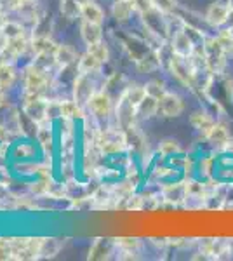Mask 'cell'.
Masks as SVG:
<instances>
[{
    "label": "cell",
    "instance_id": "obj_1",
    "mask_svg": "<svg viewBox=\"0 0 233 261\" xmlns=\"http://www.w3.org/2000/svg\"><path fill=\"white\" fill-rule=\"evenodd\" d=\"M202 54L205 60V68L211 73H223L226 66V53L218 37H205L204 44H202Z\"/></svg>",
    "mask_w": 233,
    "mask_h": 261
},
{
    "label": "cell",
    "instance_id": "obj_2",
    "mask_svg": "<svg viewBox=\"0 0 233 261\" xmlns=\"http://www.w3.org/2000/svg\"><path fill=\"white\" fill-rule=\"evenodd\" d=\"M98 143L99 150H101L103 155H115V153H120L127 148V136H125L124 129H105L98 132Z\"/></svg>",
    "mask_w": 233,
    "mask_h": 261
},
{
    "label": "cell",
    "instance_id": "obj_3",
    "mask_svg": "<svg viewBox=\"0 0 233 261\" xmlns=\"http://www.w3.org/2000/svg\"><path fill=\"white\" fill-rule=\"evenodd\" d=\"M49 85L51 82L47 70L40 68L37 63H32L25 68V92L44 96V92L49 89Z\"/></svg>",
    "mask_w": 233,
    "mask_h": 261
},
{
    "label": "cell",
    "instance_id": "obj_4",
    "mask_svg": "<svg viewBox=\"0 0 233 261\" xmlns=\"http://www.w3.org/2000/svg\"><path fill=\"white\" fill-rule=\"evenodd\" d=\"M169 68H171V73L184 85H193V80L197 77L195 73L193 66H191V61L190 58H184V56H179V54H171L169 58Z\"/></svg>",
    "mask_w": 233,
    "mask_h": 261
},
{
    "label": "cell",
    "instance_id": "obj_5",
    "mask_svg": "<svg viewBox=\"0 0 233 261\" xmlns=\"http://www.w3.org/2000/svg\"><path fill=\"white\" fill-rule=\"evenodd\" d=\"M46 106H47V99H44V96L40 94H28L25 92V103H23V113H25L28 119H32L33 122L46 124L47 120V113H46Z\"/></svg>",
    "mask_w": 233,
    "mask_h": 261
},
{
    "label": "cell",
    "instance_id": "obj_6",
    "mask_svg": "<svg viewBox=\"0 0 233 261\" xmlns=\"http://www.w3.org/2000/svg\"><path fill=\"white\" fill-rule=\"evenodd\" d=\"M87 108L91 110V113L96 119H108L113 113V99L112 94L105 89H99L94 94L89 98Z\"/></svg>",
    "mask_w": 233,
    "mask_h": 261
},
{
    "label": "cell",
    "instance_id": "obj_7",
    "mask_svg": "<svg viewBox=\"0 0 233 261\" xmlns=\"http://www.w3.org/2000/svg\"><path fill=\"white\" fill-rule=\"evenodd\" d=\"M184 112V101L179 94L167 91L162 98H159V115L166 119H176Z\"/></svg>",
    "mask_w": 233,
    "mask_h": 261
},
{
    "label": "cell",
    "instance_id": "obj_8",
    "mask_svg": "<svg viewBox=\"0 0 233 261\" xmlns=\"http://www.w3.org/2000/svg\"><path fill=\"white\" fill-rule=\"evenodd\" d=\"M96 92L94 89V82L91 80V75L85 73H77L73 80V89H71V94H73V99L78 103V105H87L89 98Z\"/></svg>",
    "mask_w": 233,
    "mask_h": 261
},
{
    "label": "cell",
    "instance_id": "obj_9",
    "mask_svg": "<svg viewBox=\"0 0 233 261\" xmlns=\"http://www.w3.org/2000/svg\"><path fill=\"white\" fill-rule=\"evenodd\" d=\"M232 14H233L232 5L221 4V2H214V4L209 5L207 12H205V21L211 26H214V28H218V26H223L225 23H228Z\"/></svg>",
    "mask_w": 233,
    "mask_h": 261
},
{
    "label": "cell",
    "instance_id": "obj_10",
    "mask_svg": "<svg viewBox=\"0 0 233 261\" xmlns=\"http://www.w3.org/2000/svg\"><path fill=\"white\" fill-rule=\"evenodd\" d=\"M28 47H30V40L26 35L16 37V39H9V40H5V46H4V49H2V58H4V61L14 63Z\"/></svg>",
    "mask_w": 233,
    "mask_h": 261
},
{
    "label": "cell",
    "instance_id": "obj_11",
    "mask_svg": "<svg viewBox=\"0 0 233 261\" xmlns=\"http://www.w3.org/2000/svg\"><path fill=\"white\" fill-rule=\"evenodd\" d=\"M190 124H191V127H193L195 130H198V132H200L202 138H205V136L211 132L212 127H214L216 120H214V117H212L209 112L198 108V110H195V112H191Z\"/></svg>",
    "mask_w": 233,
    "mask_h": 261
},
{
    "label": "cell",
    "instance_id": "obj_12",
    "mask_svg": "<svg viewBox=\"0 0 233 261\" xmlns=\"http://www.w3.org/2000/svg\"><path fill=\"white\" fill-rule=\"evenodd\" d=\"M173 53L179 54V56L190 58L191 54L195 53V46L193 40H191L190 33L186 30H177L176 33L173 35Z\"/></svg>",
    "mask_w": 233,
    "mask_h": 261
},
{
    "label": "cell",
    "instance_id": "obj_13",
    "mask_svg": "<svg viewBox=\"0 0 233 261\" xmlns=\"http://www.w3.org/2000/svg\"><path fill=\"white\" fill-rule=\"evenodd\" d=\"M30 49H32L33 56H54L58 49V44L54 42L51 37L47 35H39L35 39L30 40Z\"/></svg>",
    "mask_w": 233,
    "mask_h": 261
},
{
    "label": "cell",
    "instance_id": "obj_14",
    "mask_svg": "<svg viewBox=\"0 0 233 261\" xmlns=\"http://www.w3.org/2000/svg\"><path fill=\"white\" fill-rule=\"evenodd\" d=\"M162 197H164V200L171 202V204H174V205L183 204V202L188 200L186 185H184V183L166 185V187L162 188Z\"/></svg>",
    "mask_w": 233,
    "mask_h": 261
},
{
    "label": "cell",
    "instance_id": "obj_15",
    "mask_svg": "<svg viewBox=\"0 0 233 261\" xmlns=\"http://www.w3.org/2000/svg\"><path fill=\"white\" fill-rule=\"evenodd\" d=\"M54 61H56V65L61 68V70H64V68L71 66V65H77L78 56L71 46H68V44H61V46H58L56 53H54Z\"/></svg>",
    "mask_w": 233,
    "mask_h": 261
},
{
    "label": "cell",
    "instance_id": "obj_16",
    "mask_svg": "<svg viewBox=\"0 0 233 261\" xmlns=\"http://www.w3.org/2000/svg\"><path fill=\"white\" fill-rule=\"evenodd\" d=\"M80 37L87 46H92V44H98L103 40V28L98 23H91L82 19L80 23Z\"/></svg>",
    "mask_w": 233,
    "mask_h": 261
},
{
    "label": "cell",
    "instance_id": "obj_17",
    "mask_svg": "<svg viewBox=\"0 0 233 261\" xmlns=\"http://www.w3.org/2000/svg\"><path fill=\"white\" fill-rule=\"evenodd\" d=\"M103 66V63L94 56L92 53L85 51L84 54L78 56V61H77V71L78 73H85V75H92L96 71H99Z\"/></svg>",
    "mask_w": 233,
    "mask_h": 261
},
{
    "label": "cell",
    "instance_id": "obj_18",
    "mask_svg": "<svg viewBox=\"0 0 233 261\" xmlns=\"http://www.w3.org/2000/svg\"><path fill=\"white\" fill-rule=\"evenodd\" d=\"M205 139H207L212 146H216V148L225 150L226 143L230 141V132H228V129H226V126L216 122L214 127L211 129V132L205 136Z\"/></svg>",
    "mask_w": 233,
    "mask_h": 261
},
{
    "label": "cell",
    "instance_id": "obj_19",
    "mask_svg": "<svg viewBox=\"0 0 233 261\" xmlns=\"http://www.w3.org/2000/svg\"><path fill=\"white\" fill-rule=\"evenodd\" d=\"M132 12H134V5L131 0H115L112 5V16L118 23H125L131 19Z\"/></svg>",
    "mask_w": 233,
    "mask_h": 261
},
{
    "label": "cell",
    "instance_id": "obj_20",
    "mask_svg": "<svg viewBox=\"0 0 233 261\" xmlns=\"http://www.w3.org/2000/svg\"><path fill=\"white\" fill-rule=\"evenodd\" d=\"M85 2H89V0H59V11L64 18L73 21L80 16Z\"/></svg>",
    "mask_w": 233,
    "mask_h": 261
},
{
    "label": "cell",
    "instance_id": "obj_21",
    "mask_svg": "<svg viewBox=\"0 0 233 261\" xmlns=\"http://www.w3.org/2000/svg\"><path fill=\"white\" fill-rule=\"evenodd\" d=\"M80 16H82V19H85V21L98 23V25H103V21H105V11H103L96 2H92V0L85 2L84 7H82Z\"/></svg>",
    "mask_w": 233,
    "mask_h": 261
},
{
    "label": "cell",
    "instance_id": "obj_22",
    "mask_svg": "<svg viewBox=\"0 0 233 261\" xmlns=\"http://www.w3.org/2000/svg\"><path fill=\"white\" fill-rule=\"evenodd\" d=\"M16 82V68L9 61L0 63V91H7Z\"/></svg>",
    "mask_w": 233,
    "mask_h": 261
},
{
    "label": "cell",
    "instance_id": "obj_23",
    "mask_svg": "<svg viewBox=\"0 0 233 261\" xmlns=\"http://www.w3.org/2000/svg\"><path fill=\"white\" fill-rule=\"evenodd\" d=\"M61 112H63V119L70 120H84L85 113L82 105H78L75 99H64L61 101Z\"/></svg>",
    "mask_w": 233,
    "mask_h": 261
},
{
    "label": "cell",
    "instance_id": "obj_24",
    "mask_svg": "<svg viewBox=\"0 0 233 261\" xmlns=\"http://www.w3.org/2000/svg\"><path fill=\"white\" fill-rule=\"evenodd\" d=\"M120 96H124V98L127 99V101L131 103V105L134 106V108H138V106L143 103V99H145L148 94H146L145 85L134 84V85H129V87H125L124 92H122Z\"/></svg>",
    "mask_w": 233,
    "mask_h": 261
},
{
    "label": "cell",
    "instance_id": "obj_25",
    "mask_svg": "<svg viewBox=\"0 0 233 261\" xmlns=\"http://www.w3.org/2000/svg\"><path fill=\"white\" fill-rule=\"evenodd\" d=\"M0 35L4 37L5 40L16 39V37L25 35V28L19 25L18 21H11V19H5L4 25L0 26Z\"/></svg>",
    "mask_w": 233,
    "mask_h": 261
},
{
    "label": "cell",
    "instance_id": "obj_26",
    "mask_svg": "<svg viewBox=\"0 0 233 261\" xmlns=\"http://www.w3.org/2000/svg\"><path fill=\"white\" fill-rule=\"evenodd\" d=\"M46 124H40V126H39L35 138H37V141L40 143V146H42V148H46V150L49 148L51 150V148H53V145H54V134H53V129H51V124H49V126H46Z\"/></svg>",
    "mask_w": 233,
    "mask_h": 261
},
{
    "label": "cell",
    "instance_id": "obj_27",
    "mask_svg": "<svg viewBox=\"0 0 233 261\" xmlns=\"http://www.w3.org/2000/svg\"><path fill=\"white\" fill-rule=\"evenodd\" d=\"M16 11L25 19H35L37 12H39V4H37V0H19Z\"/></svg>",
    "mask_w": 233,
    "mask_h": 261
},
{
    "label": "cell",
    "instance_id": "obj_28",
    "mask_svg": "<svg viewBox=\"0 0 233 261\" xmlns=\"http://www.w3.org/2000/svg\"><path fill=\"white\" fill-rule=\"evenodd\" d=\"M138 113L141 117H145V119L157 115V113H159V99L153 98V96H146L141 105L138 106Z\"/></svg>",
    "mask_w": 233,
    "mask_h": 261
},
{
    "label": "cell",
    "instance_id": "obj_29",
    "mask_svg": "<svg viewBox=\"0 0 233 261\" xmlns=\"http://www.w3.org/2000/svg\"><path fill=\"white\" fill-rule=\"evenodd\" d=\"M159 152H160V155H164V157L177 155V153H181V145L177 143V139L166 138V139H162V141H160Z\"/></svg>",
    "mask_w": 233,
    "mask_h": 261
},
{
    "label": "cell",
    "instance_id": "obj_30",
    "mask_svg": "<svg viewBox=\"0 0 233 261\" xmlns=\"http://www.w3.org/2000/svg\"><path fill=\"white\" fill-rule=\"evenodd\" d=\"M61 247V242L58 239H44L42 246H40V254L39 258H53L58 254Z\"/></svg>",
    "mask_w": 233,
    "mask_h": 261
},
{
    "label": "cell",
    "instance_id": "obj_31",
    "mask_svg": "<svg viewBox=\"0 0 233 261\" xmlns=\"http://www.w3.org/2000/svg\"><path fill=\"white\" fill-rule=\"evenodd\" d=\"M115 244L125 254H134L139 249V246H141L139 239H136V237H120V239H115Z\"/></svg>",
    "mask_w": 233,
    "mask_h": 261
},
{
    "label": "cell",
    "instance_id": "obj_32",
    "mask_svg": "<svg viewBox=\"0 0 233 261\" xmlns=\"http://www.w3.org/2000/svg\"><path fill=\"white\" fill-rule=\"evenodd\" d=\"M87 51H89V53L94 54V56L98 58V60L101 61L103 65L108 63V60H110V49H108V46L103 42V40H101V42H98V44H92V46H87Z\"/></svg>",
    "mask_w": 233,
    "mask_h": 261
},
{
    "label": "cell",
    "instance_id": "obj_33",
    "mask_svg": "<svg viewBox=\"0 0 233 261\" xmlns=\"http://www.w3.org/2000/svg\"><path fill=\"white\" fill-rule=\"evenodd\" d=\"M46 113H47V120H49V122L51 120H56V119H63L59 99H47Z\"/></svg>",
    "mask_w": 233,
    "mask_h": 261
},
{
    "label": "cell",
    "instance_id": "obj_34",
    "mask_svg": "<svg viewBox=\"0 0 233 261\" xmlns=\"http://www.w3.org/2000/svg\"><path fill=\"white\" fill-rule=\"evenodd\" d=\"M145 89H146V94L148 96H153V98H162L166 94V84L162 80H150L148 84H145Z\"/></svg>",
    "mask_w": 233,
    "mask_h": 261
},
{
    "label": "cell",
    "instance_id": "obj_35",
    "mask_svg": "<svg viewBox=\"0 0 233 261\" xmlns=\"http://www.w3.org/2000/svg\"><path fill=\"white\" fill-rule=\"evenodd\" d=\"M216 166V159L211 155L207 157H202L200 162H198V171L204 178H212V171H214Z\"/></svg>",
    "mask_w": 233,
    "mask_h": 261
},
{
    "label": "cell",
    "instance_id": "obj_36",
    "mask_svg": "<svg viewBox=\"0 0 233 261\" xmlns=\"http://www.w3.org/2000/svg\"><path fill=\"white\" fill-rule=\"evenodd\" d=\"M51 188H53V183L49 181V178H42V180L35 181V183L30 187V192L33 195H49Z\"/></svg>",
    "mask_w": 233,
    "mask_h": 261
},
{
    "label": "cell",
    "instance_id": "obj_37",
    "mask_svg": "<svg viewBox=\"0 0 233 261\" xmlns=\"http://www.w3.org/2000/svg\"><path fill=\"white\" fill-rule=\"evenodd\" d=\"M106 254H110V247L105 244V240H98L92 246V249L89 251V258L91 260H103V258H106Z\"/></svg>",
    "mask_w": 233,
    "mask_h": 261
},
{
    "label": "cell",
    "instance_id": "obj_38",
    "mask_svg": "<svg viewBox=\"0 0 233 261\" xmlns=\"http://www.w3.org/2000/svg\"><path fill=\"white\" fill-rule=\"evenodd\" d=\"M218 39H219V42H221V46H223V49H225V53H226V56H233V33H232V30H223L221 33L218 35Z\"/></svg>",
    "mask_w": 233,
    "mask_h": 261
},
{
    "label": "cell",
    "instance_id": "obj_39",
    "mask_svg": "<svg viewBox=\"0 0 233 261\" xmlns=\"http://www.w3.org/2000/svg\"><path fill=\"white\" fill-rule=\"evenodd\" d=\"M127 211H132V212H136V211H143L145 209V197H141V195H134L132 194L131 197L125 200V205H124Z\"/></svg>",
    "mask_w": 233,
    "mask_h": 261
},
{
    "label": "cell",
    "instance_id": "obj_40",
    "mask_svg": "<svg viewBox=\"0 0 233 261\" xmlns=\"http://www.w3.org/2000/svg\"><path fill=\"white\" fill-rule=\"evenodd\" d=\"M153 4H155V7L160 9L164 14H171V12H174V9L177 7L176 0H153Z\"/></svg>",
    "mask_w": 233,
    "mask_h": 261
},
{
    "label": "cell",
    "instance_id": "obj_41",
    "mask_svg": "<svg viewBox=\"0 0 233 261\" xmlns=\"http://www.w3.org/2000/svg\"><path fill=\"white\" fill-rule=\"evenodd\" d=\"M12 260V249L9 239H0V261Z\"/></svg>",
    "mask_w": 233,
    "mask_h": 261
},
{
    "label": "cell",
    "instance_id": "obj_42",
    "mask_svg": "<svg viewBox=\"0 0 233 261\" xmlns=\"http://www.w3.org/2000/svg\"><path fill=\"white\" fill-rule=\"evenodd\" d=\"M19 0H0V11L2 12H11V11H16V5H18Z\"/></svg>",
    "mask_w": 233,
    "mask_h": 261
},
{
    "label": "cell",
    "instance_id": "obj_43",
    "mask_svg": "<svg viewBox=\"0 0 233 261\" xmlns=\"http://www.w3.org/2000/svg\"><path fill=\"white\" fill-rule=\"evenodd\" d=\"M9 197H11V194H9V188H7V185L0 183V202H5Z\"/></svg>",
    "mask_w": 233,
    "mask_h": 261
},
{
    "label": "cell",
    "instance_id": "obj_44",
    "mask_svg": "<svg viewBox=\"0 0 233 261\" xmlns=\"http://www.w3.org/2000/svg\"><path fill=\"white\" fill-rule=\"evenodd\" d=\"M183 171H186V173L193 171V160H191L190 157H186V159L183 160Z\"/></svg>",
    "mask_w": 233,
    "mask_h": 261
},
{
    "label": "cell",
    "instance_id": "obj_45",
    "mask_svg": "<svg viewBox=\"0 0 233 261\" xmlns=\"http://www.w3.org/2000/svg\"><path fill=\"white\" fill-rule=\"evenodd\" d=\"M155 174L159 178H164V176H169V174H173V173H171L169 167H157V173Z\"/></svg>",
    "mask_w": 233,
    "mask_h": 261
},
{
    "label": "cell",
    "instance_id": "obj_46",
    "mask_svg": "<svg viewBox=\"0 0 233 261\" xmlns=\"http://www.w3.org/2000/svg\"><path fill=\"white\" fill-rule=\"evenodd\" d=\"M225 150H226V152H230V153H232V155H233V138H230V141L226 143Z\"/></svg>",
    "mask_w": 233,
    "mask_h": 261
}]
</instances>
